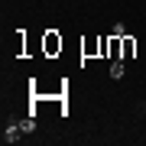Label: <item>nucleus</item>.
<instances>
[{"mask_svg":"<svg viewBox=\"0 0 146 146\" xmlns=\"http://www.w3.org/2000/svg\"><path fill=\"white\" fill-rule=\"evenodd\" d=\"M58 49H62V39H58V33H46V52L55 55Z\"/></svg>","mask_w":146,"mask_h":146,"instance_id":"2","label":"nucleus"},{"mask_svg":"<svg viewBox=\"0 0 146 146\" xmlns=\"http://www.w3.org/2000/svg\"><path fill=\"white\" fill-rule=\"evenodd\" d=\"M23 136H26V133H23V127H20V123H7V127H3V136H0V140H3V143H20Z\"/></svg>","mask_w":146,"mask_h":146,"instance_id":"1","label":"nucleus"},{"mask_svg":"<svg viewBox=\"0 0 146 146\" xmlns=\"http://www.w3.org/2000/svg\"><path fill=\"white\" fill-rule=\"evenodd\" d=\"M110 36L123 39V36H127V26H123V23H114V29H110Z\"/></svg>","mask_w":146,"mask_h":146,"instance_id":"7","label":"nucleus"},{"mask_svg":"<svg viewBox=\"0 0 146 146\" xmlns=\"http://www.w3.org/2000/svg\"><path fill=\"white\" fill-rule=\"evenodd\" d=\"M110 78L114 81L123 78V58H114V62H110Z\"/></svg>","mask_w":146,"mask_h":146,"instance_id":"5","label":"nucleus"},{"mask_svg":"<svg viewBox=\"0 0 146 146\" xmlns=\"http://www.w3.org/2000/svg\"><path fill=\"white\" fill-rule=\"evenodd\" d=\"M120 52H123V58H133V52H136V42H133L130 36H123V39H120Z\"/></svg>","mask_w":146,"mask_h":146,"instance_id":"3","label":"nucleus"},{"mask_svg":"<svg viewBox=\"0 0 146 146\" xmlns=\"http://www.w3.org/2000/svg\"><path fill=\"white\" fill-rule=\"evenodd\" d=\"M107 55H110V58H123V52H120V39H117V36H110V46H107Z\"/></svg>","mask_w":146,"mask_h":146,"instance_id":"6","label":"nucleus"},{"mask_svg":"<svg viewBox=\"0 0 146 146\" xmlns=\"http://www.w3.org/2000/svg\"><path fill=\"white\" fill-rule=\"evenodd\" d=\"M20 127H23V133H26V136H33V133H36V114L23 117V120H20Z\"/></svg>","mask_w":146,"mask_h":146,"instance_id":"4","label":"nucleus"}]
</instances>
